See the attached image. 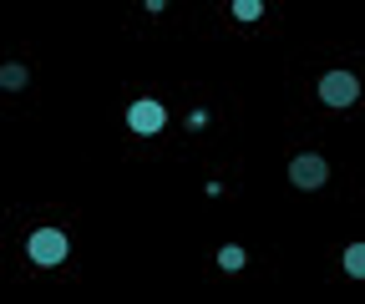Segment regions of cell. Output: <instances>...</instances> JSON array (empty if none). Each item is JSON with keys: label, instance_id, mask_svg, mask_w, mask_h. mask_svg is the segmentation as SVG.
Here are the masks:
<instances>
[{"label": "cell", "instance_id": "1", "mask_svg": "<svg viewBox=\"0 0 365 304\" xmlns=\"http://www.w3.org/2000/svg\"><path fill=\"white\" fill-rule=\"evenodd\" d=\"M26 253H31V264L51 269V264H61V258L71 253V239H66L61 229H36V234H31V243H26Z\"/></svg>", "mask_w": 365, "mask_h": 304}, {"label": "cell", "instance_id": "2", "mask_svg": "<svg viewBox=\"0 0 365 304\" xmlns=\"http://www.w3.org/2000/svg\"><path fill=\"white\" fill-rule=\"evenodd\" d=\"M360 97V76L355 71H330L325 81H319V102L325 107H350Z\"/></svg>", "mask_w": 365, "mask_h": 304}, {"label": "cell", "instance_id": "3", "mask_svg": "<svg viewBox=\"0 0 365 304\" xmlns=\"http://www.w3.org/2000/svg\"><path fill=\"white\" fill-rule=\"evenodd\" d=\"M325 178H330V162L319 157V152H299L289 162V183L294 188H325Z\"/></svg>", "mask_w": 365, "mask_h": 304}, {"label": "cell", "instance_id": "4", "mask_svg": "<svg viewBox=\"0 0 365 304\" xmlns=\"http://www.w3.org/2000/svg\"><path fill=\"white\" fill-rule=\"evenodd\" d=\"M163 122H168V112L158 107V102H132L127 107V127L137 137H153V132H163Z\"/></svg>", "mask_w": 365, "mask_h": 304}, {"label": "cell", "instance_id": "5", "mask_svg": "<svg viewBox=\"0 0 365 304\" xmlns=\"http://www.w3.org/2000/svg\"><path fill=\"white\" fill-rule=\"evenodd\" d=\"M340 264H345L350 279H365V243H345V258H340Z\"/></svg>", "mask_w": 365, "mask_h": 304}, {"label": "cell", "instance_id": "6", "mask_svg": "<svg viewBox=\"0 0 365 304\" xmlns=\"http://www.w3.org/2000/svg\"><path fill=\"white\" fill-rule=\"evenodd\" d=\"M26 81H31V71L26 66H0V86H6V92H26Z\"/></svg>", "mask_w": 365, "mask_h": 304}, {"label": "cell", "instance_id": "7", "mask_svg": "<svg viewBox=\"0 0 365 304\" xmlns=\"http://www.w3.org/2000/svg\"><path fill=\"white\" fill-rule=\"evenodd\" d=\"M244 264H249V253H244L239 243H223V248H218V269L234 274V269H244Z\"/></svg>", "mask_w": 365, "mask_h": 304}, {"label": "cell", "instance_id": "8", "mask_svg": "<svg viewBox=\"0 0 365 304\" xmlns=\"http://www.w3.org/2000/svg\"><path fill=\"white\" fill-rule=\"evenodd\" d=\"M234 16L239 21H259L264 16V0H234Z\"/></svg>", "mask_w": 365, "mask_h": 304}]
</instances>
